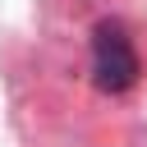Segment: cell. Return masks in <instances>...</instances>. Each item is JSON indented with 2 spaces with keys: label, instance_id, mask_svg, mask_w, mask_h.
I'll use <instances>...</instances> for the list:
<instances>
[{
  "label": "cell",
  "instance_id": "obj_1",
  "mask_svg": "<svg viewBox=\"0 0 147 147\" xmlns=\"http://www.w3.org/2000/svg\"><path fill=\"white\" fill-rule=\"evenodd\" d=\"M92 78L101 92H129L138 83V51L124 23H96L92 32Z\"/></svg>",
  "mask_w": 147,
  "mask_h": 147
}]
</instances>
